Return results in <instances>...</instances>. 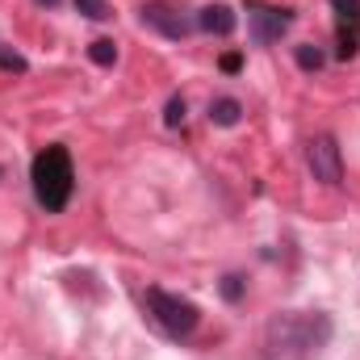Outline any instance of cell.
I'll use <instances>...</instances> for the list:
<instances>
[{
  "label": "cell",
  "mask_w": 360,
  "mask_h": 360,
  "mask_svg": "<svg viewBox=\"0 0 360 360\" xmlns=\"http://www.w3.org/2000/svg\"><path fill=\"white\" fill-rule=\"evenodd\" d=\"M139 21H143L147 30H155L160 38H172V42L188 38V34H193V25H197V21H188L180 8H172V4H143Z\"/></svg>",
  "instance_id": "6"
},
{
  "label": "cell",
  "mask_w": 360,
  "mask_h": 360,
  "mask_svg": "<svg viewBox=\"0 0 360 360\" xmlns=\"http://www.w3.org/2000/svg\"><path fill=\"white\" fill-rule=\"evenodd\" d=\"M331 335L335 323L323 310H276L264 327V348L272 360H319Z\"/></svg>",
  "instance_id": "1"
},
{
  "label": "cell",
  "mask_w": 360,
  "mask_h": 360,
  "mask_svg": "<svg viewBox=\"0 0 360 360\" xmlns=\"http://www.w3.org/2000/svg\"><path fill=\"white\" fill-rule=\"evenodd\" d=\"M143 310H147V319H151L168 340H188V335L197 331V323H201V310H197L188 297L168 293V289H147V293H143Z\"/></svg>",
  "instance_id": "3"
},
{
  "label": "cell",
  "mask_w": 360,
  "mask_h": 360,
  "mask_svg": "<svg viewBox=\"0 0 360 360\" xmlns=\"http://www.w3.org/2000/svg\"><path fill=\"white\" fill-rule=\"evenodd\" d=\"M331 8L340 17V30L348 34V25H352V34H356L360 30V0H331Z\"/></svg>",
  "instance_id": "9"
},
{
  "label": "cell",
  "mask_w": 360,
  "mask_h": 360,
  "mask_svg": "<svg viewBox=\"0 0 360 360\" xmlns=\"http://www.w3.org/2000/svg\"><path fill=\"white\" fill-rule=\"evenodd\" d=\"M0 68H4V72H17V76H25V72H30L25 55H17L13 46H0Z\"/></svg>",
  "instance_id": "13"
},
{
  "label": "cell",
  "mask_w": 360,
  "mask_h": 360,
  "mask_svg": "<svg viewBox=\"0 0 360 360\" xmlns=\"http://www.w3.org/2000/svg\"><path fill=\"white\" fill-rule=\"evenodd\" d=\"M239 117H243V105L235 96H214L210 101V122L214 126H239Z\"/></svg>",
  "instance_id": "8"
},
{
  "label": "cell",
  "mask_w": 360,
  "mask_h": 360,
  "mask_svg": "<svg viewBox=\"0 0 360 360\" xmlns=\"http://www.w3.org/2000/svg\"><path fill=\"white\" fill-rule=\"evenodd\" d=\"M239 63H243L239 55H226V59H222V72H239Z\"/></svg>",
  "instance_id": "16"
},
{
  "label": "cell",
  "mask_w": 360,
  "mask_h": 360,
  "mask_svg": "<svg viewBox=\"0 0 360 360\" xmlns=\"http://www.w3.org/2000/svg\"><path fill=\"white\" fill-rule=\"evenodd\" d=\"M180 122H184V96H172V101H168V109H164V126H172V130H176Z\"/></svg>",
  "instance_id": "15"
},
{
  "label": "cell",
  "mask_w": 360,
  "mask_h": 360,
  "mask_svg": "<svg viewBox=\"0 0 360 360\" xmlns=\"http://www.w3.org/2000/svg\"><path fill=\"white\" fill-rule=\"evenodd\" d=\"M76 13H84L89 21H109V17H113L109 0H76Z\"/></svg>",
  "instance_id": "12"
},
{
  "label": "cell",
  "mask_w": 360,
  "mask_h": 360,
  "mask_svg": "<svg viewBox=\"0 0 360 360\" xmlns=\"http://www.w3.org/2000/svg\"><path fill=\"white\" fill-rule=\"evenodd\" d=\"M222 297H226V302H239V297H243V276H239V272H226V276H222Z\"/></svg>",
  "instance_id": "14"
},
{
  "label": "cell",
  "mask_w": 360,
  "mask_h": 360,
  "mask_svg": "<svg viewBox=\"0 0 360 360\" xmlns=\"http://www.w3.org/2000/svg\"><path fill=\"white\" fill-rule=\"evenodd\" d=\"M34 4H42V8H55V4H59V0H34Z\"/></svg>",
  "instance_id": "17"
},
{
  "label": "cell",
  "mask_w": 360,
  "mask_h": 360,
  "mask_svg": "<svg viewBox=\"0 0 360 360\" xmlns=\"http://www.w3.org/2000/svg\"><path fill=\"white\" fill-rule=\"evenodd\" d=\"M89 59L96 68H113V63H117V42H113V38H96L89 46Z\"/></svg>",
  "instance_id": "10"
},
{
  "label": "cell",
  "mask_w": 360,
  "mask_h": 360,
  "mask_svg": "<svg viewBox=\"0 0 360 360\" xmlns=\"http://www.w3.org/2000/svg\"><path fill=\"white\" fill-rule=\"evenodd\" d=\"M235 25H239V13H235L231 4H222V0H214V4H205V8L197 13V30H205V34H214V38L235 34Z\"/></svg>",
  "instance_id": "7"
},
{
  "label": "cell",
  "mask_w": 360,
  "mask_h": 360,
  "mask_svg": "<svg viewBox=\"0 0 360 360\" xmlns=\"http://www.w3.org/2000/svg\"><path fill=\"white\" fill-rule=\"evenodd\" d=\"M289 25H293V13H285V8H264V4L248 8V38L256 46H272Z\"/></svg>",
  "instance_id": "5"
},
{
  "label": "cell",
  "mask_w": 360,
  "mask_h": 360,
  "mask_svg": "<svg viewBox=\"0 0 360 360\" xmlns=\"http://www.w3.org/2000/svg\"><path fill=\"white\" fill-rule=\"evenodd\" d=\"M293 59H297V68H302V72H319V68L327 63V59H323V51H319V46H310V42H306V46H297V51H293Z\"/></svg>",
  "instance_id": "11"
},
{
  "label": "cell",
  "mask_w": 360,
  "mask_h": 360,
  "mask_svg": "<svg viewBox=\"0 0 360 360\" xmlns=\"http://www.w3.org/2000/svg\"><path fill=\"white\" fill-rule=\"evenodd\" d=\"M30 180H34V197L46 214H63L68 201H72V188H76V176H72V155L68 147H46L34 155V168H30Z\"/></svg>",
  "instance_id": "2"
},
{
  "label": "cell",
  "mask_w": 360,
  "mask_h": 360,
  "mask_svg": "<svg viewBox=\"0 0 360 360\" xmlns=\"http://www.w3.org/2000/svg\"><path fill=\"white\" fill-rule=\"evenodd\" d=\"M306 168H310V176L319 180V184L335 188V184L344 180V160H340V143H335L331 134H319V139H310V143H306Z\"/></svg>",
  "instance_id": "4"
}]
</instances>
